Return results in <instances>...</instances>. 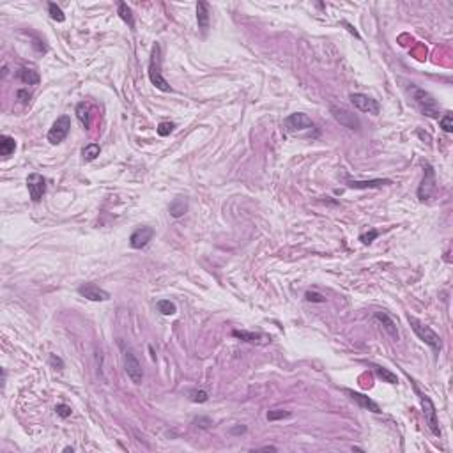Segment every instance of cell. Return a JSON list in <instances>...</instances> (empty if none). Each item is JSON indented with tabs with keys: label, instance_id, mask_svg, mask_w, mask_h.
Segmentation results:
<instances>
[{
	"label": "cell",
	"instance_id": "6da1fadb",
	"mask_svg": "<svg viewBox=\"0 0 453 453\" xmlns=\"http://www.w3.org/2000/svg\"><path fill=\"white\" fill-rule=\"evenodd\" d=\"M149 80L156 89L163 90V92H172V87L165 77L161 74V46L160 43H154L153 52H150V60H149Z\"/></svg>",
	"mask_w": 453,
	"mask_h": 453
},
{
	"label": "cell",
	"instance_id": "7a4b0ae2",
	"mask_svg": "<svg viewBox=\"0 0 453 453\" xmlns=\"http://www.w3.org/2000/svg\"><path fill=\"white\" fill-rule=\"evenodd\" d=\"M407 320H409L411 328H413V331L416 333V337L420 338L421 342H425L434 353L439 354L441 349H443V340H441L439 335H437L430 326H426V324H423L421 320H418L416 317L407 315Z\"/></svg>",
	"mask_w": 453,
	"mask_h": 453
},
{
	"label": "cell",
	"instance_id": "3957f363",
	"mask_svg": "<svg viewBox=\"0 0 453 453\" xmlns=\"http://www.w3.org/2000/svg\"><path fill=\"white\" fill-rule=\"evenodd\" d=\"M409 90H411V96H413L414 103H416V107L423 112V115L432 117V119H439V105H437V101L434 99L432 94H429L426 90L420 89V87H416L414 84H411Z\"/></svg>",
	"mask_w": 453,
	"mask_h": 453
},
{
	"label": "cell",
	"instance_id": "277c9868",
	"mask_svg": "<svg viewBox=\"0 0 453 453\" xmlns=\"http://www.w3.org/2000/svg\"><path fill=\"white\" fill-rule=\"evenodd\" d=\"M407 375V373H406ZM409 377V375H407ZM411 379V377H409ZM411 383H413V388H414V393L418 395V398H420V404L421 407H423V414H425V420L426 423H429V429L432 430V434L436 437H441V429H439V420H437V411H436V406H434V402L430 400V396H426L425 393H421V390L418 388V384L414 383L413 379H411Z\"/></svg>",
	"mask_w": 453,
	"mask_h": 453
},
{
	"label": "cell",
	"instance_id": "5b68a950",
	"mask_svg": "<svg viewBox=\"0 0 453 453\" xmlns=\"http://www.w3.org/2000/svg\"><path fill=\"white\" fill-rule=\"evenodd\" d=\"M122 360H124V372L128 373V377L131 379L133 384H142L143 381V370L142 363L138 361V358L135 356L131 347H124L122 349Z\"/></svg>",
	"mask_w": 453,
	"mask_h": 453
},
{
	"label": "cell",
	"instance_id": "8992f818",
	"mask_svg": "<svg viewBox=\"0 0 453 453\" xmlns=\"http://www.w3.org/2000/svg\"><path fill=\"white\" fill-rule=\"evenodd\" d=\"M69 131H71V117L69 115L57 117V120L52 124L50 131H48V142L57 145V143L66 140V137L69 135Z\"/></svg>",
	"mask_w": 453,
	"mask_h": 453
},
{
	"label": "cell",
	"instance_id": "52a82bcc",
	"mask_svg": "<svg viewBox=\"0 0 453 453\" xmlns=\"http://www.w3.org/2000/svg\"><path fill=\"white\" fill-rule=\"evenodd\" d=\"M283 128H285V131H289V133H299V131H305V130H313L315 124H313V120L307 113L296 112V113H290V115L283 120Z\"/></svg>",
	"mask_w": 453,
	"mask_h": 453
},
{
	"label": "cell",
	"instance_id": "ba28073f",
	"mask_svg": "<svg viewBox=\"0 0 453 453\" xmlns=\"http://www.w3.org/2000/svg\"><path fill=\"white\" fill-rule=\"evenodd\" d=\"M349 99H350V103L354 105V108H356V110L365 112V113H372V115H379V112H381L379 101L367 96V94L353 92L349 96Z\"/></svg>",
	"mask_w": 453,
	"mask_h": 453
},
{
	"label": "cell",
	"instance_id": "9c48e42d",
	"mask_svg": "<svg viewBox=\"0 0 453 453\" xmlns=\"http://www.w3.org/2000/svg\"><path fill=\"white\" fill-rule=\"evenodd\" d=\"M330 112L333 113L335 120L342 124L343 128H349V130H354V131L360 130V126H361L360 117H358L354 112L347 110V108H343V107H335V105L330 107Z\"/></svg>",
	"mask_w": 453,
	"mask_h": 453
},
{
	"label": "cell",
	"instance_id": "30bf717a",
	"mask_svg": "<svg viewBox=\"0 0 453 453\" xmlns=\"http://www.w3.org/2000/svg\"><path fill=\"white\" fill-rule=\"evenodd\" d=\"M436 193V172L429 163H423V181L418 188V198L429 200Z\"/></svg>",
	"mask_w": 453,
	"mask_h": 453
},
{
	"label": "cell",
	"instance_id": "8fae6325",
	"mask_svg": "<svg viewBox=\"0 0 453 453\" xmlns=\"http://www.w3.org/2000/svg\"><path fill=\"white\" fill-rule=\"evenodd\" d=\"M27 188L32 202H41L43 195L46 193V179L41 173H30L27 177Z\"/></svg>",
	"mask_w": 453,
	"mask_h": 453
},
{
	"label": "cell",
	"instance_id": "7c38bea8",
	"mask_svg": "<svg viewBox=\"0 0 453 453\" xmlns=\"http://www.w3.org/2000/svg\"><path fill=\"white\" fill-rule=\"evenodd\" d=\"M78 294H80L82 297H85V299L89 301H96V303H99V301H108L110 299V292H107L105 289H101L99 285H96V283H82L80 287H78Z\"/></svg>",
	"mask_w": 453,
	"mask_h": 453
},
{
	"label": "cell",
	"instance_id": "4fadbf2b",
	"mask_svg": "<svg viewBox=\"0 0 453 453\" xmlns=\"http://www.w3.org/2000/svg\"><path fill=\"white\" fill-rule=\"evenodd\" d=\"M154 237V229L153 226H138V229L133 230V234L130 236V244L131 248H135V250H142V248H145L147 244H149V241Z\"/></svg>",
	"mask_w": 453,
	"mask_h": 453
},
{
	"label": "cell",
	"instance_id": "5bb4252c",
	"mask_svg": "<svg viewBox=\"0 0 453 453\" xmlns=\"http://www.w3.org/2000/svg\"><path fill=\"white\" fill-rule=\"evenodd\" d=\"M343 393L349 396L353 402H356L358 406L361 407V409H367V411H370V413H375V414L383 413V411H381V407H379V404L373 402V400L370 398V396H367V395L358 393V391H354V390H347V388L343 390Z\"/></svg>",
	"mask_w": 453,
	"mask_h": 453
},
{
	"label": "cell",
	"instance_id": "9a60e30c",
	"mask_svg": "<svg viewBox=\"0 0 453 453\" xmlns=\"http://www.w3.org/2000/svg\"><path fill=\"white\" fill-rule=\"evenodd\" d=\"M345 184L353 190H372V188H381V186H390L393 184L390 179H372V181H353L345 175Z\"/></svg>",
	"mask_w": 453,
	"mask_h": 453
},
{
	"label": "cell",
	"instance_id": "2e32d148",
	"mask_svg": "<svg viewBox=\"0 0 453 453\" xmlns=\"http://www.w3.org/2000/svg\"><path fill=\"white\" fill-rule=\"evenodd\" d=\"M373 319L379 320V322L383 324L384 331H386V333L390 335L395 342L398 340V328H396V322H395L393 317L388 315L386 312H373Z\"/></svg>",
	"mask_w": 453,
	"mask_h": 453
},
{
	"label": "cell",
	"instance_id": "e0dca14e",
	"mask_svg": "<svg viewBox=\"0 0 453 453\" xmlns=\"http://www.w3.org/2000/svg\"><path fill=\"white\" fill-rule=\"evenodd\" d=\"M16 77H18V80H20L21 84H25V85H37V84H39V80H41L39 73H37L36 69H32V67H20V69H18V73H16Z\"/></svg>",
	"mask_w": 453,
	"mask_h": 453
},
{
	"label": "cell",
	"instance_id": "ac0fdd59",
	"mask_svg": "<svg viewBox=\"0 0 453 453\" xmlns=\"http://www.w3.org/2000/svg\"><path fill=\"white\" fill-rule=\"evenodd\" d=\"M168 213L172 218H181L188 213V198L186 197H175L170 202Z\"/></svg>",
	"mask_w": 453,
	"mask_h": 453
},
{
	"label": "cell",
	"instance_id": "d6986e66",
	"mask_svg": "<svg viewBox=\"0 0 453 453\" xmlns=\"http://www.w3.org/2000/svg\"><path fill=\"white\" fill-rule=\"evenodd\" d=\"M197 23L202 32H207L209 29V4L207 2L197 4Z\"/></svg>",
	"mask_w": 453,
	"mask_h": 453
},
{
	"label": "cell",
	"instance_id": "ffe728a7",
	"mask_svg": "<svg viewBox=\"0 0 453 453\" xmlns=\"http://www.w3.org/2000/svg\"><path fill=\"white\" fill-rule=\"evenodd\" d=\"M14 150H16V140H14L13 137L2 135V137H0V156H2L4 160H7V158L13 156Z\"/></svg>",
	"mask_w": 453,
	"mask_h": 453
},
{
	"label": "cell",
	"instance_id": "44dd1931",
	"mask_svg": "<svg viewBox=\"0 0 453 453\" xmlns=\"http://www.w3.org/2000/svg\"><path fill=\"white\" fill-rule=\"evenodd\" d=\"M117 14L120 16V20L124 21V23L130 25L131 30H135V18H133V13H131V9L128 7L126 2H119L117 4Z\"/></svg>",
	"mask_w": 453,
	"mask_h": 453
},
{
	"label": "cell",
	"instance_id": "7402d4cb",
	"mask_svg": "<svg viewBox=\"0 0 453 453\" xmlns=\"http://www.w3.org/2000/svg\"><path fill=\"white\" fill-rule=\"evenodd\" d=\"M74 113H77V119L82 122V126L85 128V130H89L90 128V110H89V105L87 103H78L77 108H74Z\"/></svg>",
	"mask_w": 453,
	"mask_h": 453
},
{
	"label": "cell",
	"instance_id": "603a6c76",
	"mask_svg": "<svg viewBox=\"0 0 453 453\" xmlns=\"http://www.w3.org/2000/svg\"><path fill=\"white\" fill-rule=\"evenodd\" d=\"M232 335L236 338L243 340V342H250V343H260L264 340H267L266 335H260V333H250V331H239V330H234Z\"/></svg>",
	"mask_w": 453,
	"mask_h": 453
},
{
	"label": "cell",
	"instance_id": "cb8c5ba5",
	"mask_svg": "<svg viewBox=\"0 0 453 453\" xmlns=\"http://www.w3.org/2000/svg\"><path fill=\"white\" fill-rule=\"evenodd\" d=\"M370 367L373 368V372L377 373V377H381V379H383L384 383H390V384H396V383H398L396 375H395L393 372H390V370H388V368L379 367V365H373V363H370Z\"/></svg>",
	"mask_w": 453,
	"mask_h": 453
},
{
	"label": "cell",
	"instance_id": "d4e9b609",
	"mask_svg": "<svg viewBox=\"0 0 453 453\" xmlns=\"http://www.w3.org/2000/svg\"><path fill=\"white\" fill-rule=\"evenodd\" d=\"M99 153H101L99 143H89V145H85L84 149H82V156H84L85 161L96 160V158L99 156Z\"/></svg>",
	"mask_w": 453,
	"mask_h": 453
},
{
	"label": "cell",
	"instance_id": "484cf974",
	"mask_svg": "<svg viewBox=\"0 0 453 453\" xmlns=\"http://www.w3.org/2000/svg\"><path fill=\"white\" fill-rule=\"evenodd\" d=\"M158 310H160L163 315H173L177 312L175 303H172L170 299H160L158 301Z\"/></svg>",
	"mask_w": 453,
	"mask_h": 453
},
{
	"label": "cell",
	"instance_id": "4316f807",
	"mask_svg": "<svg viewBox=\"0 0 453 453\" xmlns=\"http://www.w3.org/2000/svg\"><path fill=\"white\" fill-rule=\"evenodd\" d=\"M48 13H50V18L55 21H59V23H62L64 20H66V16H64V11L60 9L59 6H57L55 2H50L48 4Z\"/></svg>",
	"mask_w": 453,
	"mask_h": 453
},
{
	"label": "cell",
	"instance_id": "83f0119b",
	"mask_svg": "<svg viewBox=\"0 0 453 453\" xmlns=\"http://www.w3.org/2000/svg\"><path fill=\"white\" fill-rule=\"evenodd\" d=\"M188 396H190V400L195 404H204L209 400V395H207V391H204V390H191L190 393H188Z\"/></svg>",
	"mask_w": 453,
	"mask_h": 453
},
{
	"label": "cell",
	"instance_id": "f1b7e54d",
	"mask_svg": "<svg viewBox=\"0 0 453 453\" xmlns=\"http://www.w3.org/2000/svg\"><path fill=\"white\" fill-rule=\"evenodd\" d=\"M439 126L443 128V131L451 133V131H453V115H451V112H444V115L439 119Z\"/></svg>",
	"mask_w": 453,
	"mask_h": 453
},
{
	"label": "cell",
	"instance_id": "f546056e",
	"mask_svg": "<svg viewBox=\"0 0 453 453\" xmlns=\"http://www.w3.org/2000/svg\"><path fill=\"white\" fill-rule=\"evenodd\" d=\"M283 418H290V411L271 409L269 413H267V420H269V421H278V420H283Z\"/></svg>",
	"mask_w": 453,
	"mask_h": 453
},
{
	"label": "cell",
	"instance_id": "4dcf8cb0",
	"mask_svg": "<svg viewBox=\"0 0 453 453\" xmlns=\"http://www.w3.org/2000/svg\"><path fill=\"white\" fill-rule=\"evenodd\" d=\"M173 128H175L173 122H160V126H158V135H160V137H168V135L173 131Z\"/></svg>",
	"mask_w": 453,
	"mask_h": 453
},
{
	"label": "cell",
	"instance_id": "1f68e13d",
	"mask_svg": "<svg viewBox=\"0 0 453 453\" xmlns=\"http://www.w3.org/2000/svg\"><path fill=\"white\" fill-rule=\"evenodd\" d=\"M377 236H379V230L372 229V230H370V232L361 234V236H360V241H361V243H363V244H370L373 239H375Z\"/></svg>",
	"mask_w": 453,
	"mask_h": 453
},
{
	"label": "cell",
	"instance_id": "d6a6232c",
	"mask_svg": "<svg viewBox=\"0 0 453 453\" xmlns=\"http://www.w3.org/2000/svg\"><path fill=\"white\" fill-rule=\"evenodd\" d=\"M305 297H307V301H310V303H324V301H326V297H324L322 294L312 292V290H308V292L305 294Z\"/></svg>",
	"mask_w": 453,
	"mask_h": 453
},
{
	"label": "cell",
	"instance_id": "836d02e7",
	"mask_svg": "<svg viewBox=\"0 0 453 453\" xmlns=\"http://www.w3.org/2000/svg\"><path fill=\"white\" fill-rule=\"evenodd\" d=\"M55 413L59 414L60 418H69L73 411H71V407L66 406V404H59V406L55 407Z\"/></svg>",
	"mask_w": 453,
	"mask_h": 453
},
{
	"label": "cell",
	"instance_id": "e575fe53",
	"mask_svg": "<svg viewBox=\"0 0 453 453\" xmlns=\"http://www.w3.org/2000/svg\"><path fill=\"white\" fill-rule=\"evenodd\" d=\"M48 360H50V365H52V367H54L55 370H62V368H64V361L60 360V358L57 356V354H50V358H48Z\"/></svg>",
	"mask_w": 453,
	"mask_h": 453
},
{
	"label": "cell",
	"instance_id": "d590c367",
	"mask_svg": "<svg viewBox=\"0 0 453 453\" xmlns=\"http://www.w3.org/2000/svg\"><path fill=\"white\" fill-rule=\"evenodd\" d=\"M18 99L21 101V103H25L27 105L29 101H30V92L27 89H21V90H18Z\"/></svg>",
	"mask_w": 453,
	"mask_h": 453
},
{
	"label": "cell",
	"instance_id": "8d00e7d4",
	"mask_svg": "<svg viewBox=\"0 0 453 453\" xmlns=\"http://www.w3.org/2000/svg\"><path fill=\"white\" fill-rule=\"evenodd\" d=\"M230 432H232V434H243V432H246V426H244V425H241V426H234V429L230 430Z\"/></svg>",
	"mask_w": 453,
	"mask_h": 453
},
{
	"label": "cell",
	"instance_id": "74e56055",
	"mask_svg": "<svg viewBox=\"0 0 453 453\" xmlns=\"http://www.w3.org/2000/svg\"><path fill=\"white\" fill-rule=\"evenodd\" d=\"M342 25H345V27H347V30H349V32H350V34H354V36H356V37H360V34H358V32H356V30H354L353 27H350V25H349V23H345V21H343V23H342Z\"/></svg>",
	"mask_w": 453,
	"mask_h": 453
}]
</instances>
